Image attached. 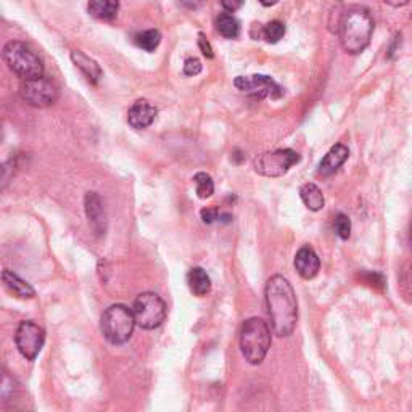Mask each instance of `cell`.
Returning <instances> with one entry per match:
<instances>
[{"mask_svg": "<svg viewBox=\"0 0 412 412\" xmlns=\"http://www.w3.org/2000/svg\"><path fill=\"white\" fill-rule=\"evenodd\" d=\"M266 304L274 334L277 336L292 335L298 320V303L295 290L285 277L274 276L267 280Z\"/></svg>", "mask_w": 412, "mask_h": 412, "instance_id": "obj_1", "label": "cell"}, {"mask_svg": "<svg viewBox=\"0 0 412 412\" xmlns=\"http://www.w3.org/2000/svg\"><path fill=\"white\" fill-rule=\"evenodd\" d=\"M336 33L345 52L357 55L366 50L374 33V20L369 10L364 7L348 8L336 23Z\"/></svg>", "mask_w": 412, "mask_h": 412, "instance_id": "obj_2", "label": "cell"}, {"mask_svg": "<svg viewBox=\"0 0 412 412\" xmlns=\"http://www.w3.org/2000/svg\"><path fill=\"white\" fill-rule=\"evenodd\" d=\"M271 341V329L263 319L250 318L245 320L240 332V350L250 364L258 366L264 361Z\"/></svg>", "mask_w": 412, "mask_h": 412, "instance_id": "obj_3", "label": "cell"}, {"mask_svg": "<svg viewBox=\"0 0 412 412\" xmlns=\"http://www.w3.org/2000/svg\"><path fill=\"white\" fill-rule=\"evenodd\" d=\"M136 315L132 309L125 304H111L106 311L101 314L100 330L101 335L110 341L111 345H125L131 340L136 329Z\"/></svg>", "mask_w": 412, "mask_h": 412, "instance_id": "obj_4", "label": "cell"}, {"mask_svg": "<svg viewBox=\"0 0 412 412\" xmlns=\"http://www.w3.org/2000/svg\"><path fill=\"white\" fill-rule=\"evenodd\" d=\"M2 58L5 65L20 78L33 79L44 76V65H42L41 58L23 42L12 41L5 44Z\"/></svg>", "mask_w": 412, "mask_h": 412, "instance_id": "obj_5", "label": "cell"}, {"mask_svg": "<svg viewBox=\"0 0 412 412\" xmlns=\"http://www.w3.org/2000/svg\"><path fill=\"white\" fill-rule=\"evenodd\" d=\"M132 311L138 327L143 330H155L164 322L168 309L162 297H158L157 293L145 292L136 298Z\"/></svg>", "mask_w": 412, "mask_h": 412, "instance_id": "obj_6", "label": "cell"}, {"mask_svg": "<svg viewBox=\"0 0 412 412\" xmlns=\"http://www.w3.org/2000/svg\"><path fill=\"white\" fill-rule=\"evenodd\" d=\"M299 162V155L295 150L280 148L274 152H264L255 159V171L264 178H280L287 174L292 166Z\"/></svg>", "mask_w": 412, "mask_h": 412, "instance_id": "obj_7", "label": "cell"}, {"mask_svg": "<svg viewBox=\"0 0 412 412\" xmlns=\"http://www.w3.org/2000/svg\"><path fill=\"white\" fill-rule=\"evenodd\" d=\"M20 95L26 104L36 108H45L50 106L58 100V87L55 83L45 76L33 78V79H23L20 85Z\"/></svg>", "mask_w": 412, "mask_h": 412, "instance_id": "obj_8", "label": "cell"}, {"mask_svg": "<svg viewBox=\"0 0 412 412\" xmlns=\"http://www.w3.org/2000/svg\"><path fill=\"white\" fill-rule=\"evenodd\" d=\"M15 343H17L21 356L28 361H34L44 348L45 332L33 320H23L20 322L17 334H15Z\"/></svg>", "mask_w": 412, "mask_h": 412, "instance_id": "obj_9", "label": "cell"}, {"mask_svg": "<svg viewBox=\"0 0 412 412\" xmlns=\"http://www.w3.org/2000/svg\"><path fill=\"white\" fill-rule=\"evenodd\" d=\"M234 85L240 92L251 95V97H280L282 89L274 79L264 74H251V76H237Z\"/></svg>", "mask_w": 412, "mask_h": 412, "instance_id": "obj_10", "label": "cell"}, {"mask_svg": "<svg viewBox=\"0 0 412 412\" xmlns=\"http://www.w3.org/2000/svg\"><path fill=\"white\" fill-rule=\"evenodd\" d=\"M157 108L150 104L148 100H137L136 104H132L129 108V113H127V122L134 129L142 131L147 129L148 126H152V122L157 118Z\"/></svg>", "mask_w": 412, "mask_h": 412, "instance_id": "obj_11", "label": "cell"}, {"mask_svg": "<svg viewBox=\"0 0 412 412\" xmlns=\"http://www.w3.org/2000/svg\"><path fill=\"white\" fill-rule=\"evenodd\" d=\"M85 215L89 218V222L97 234H105L106 231V213L104 208V201L99 194L89 192L85 195Z\"/></svg>", "mask_w": 412, "mask_h": 412, "instance_id": "obj_12", "label": "cell"}, {"mask_svg": "<svg viewBox=\"0 0 412 412\" xmlns=\"http://www.w3.org/2000/svg\"><path fill=\"white\" fill-rule=\"evenodd\" d=\"M295 269L303 279H314L320 269L319 256L311 247H301L295 256Z\"/></svg>", "mask_w": 412, "mask_h": 412, "instance_id": "obj_13", "label": "cell"}, {"mask_svg": "<svg viewBox=\"0 0 412 412\" xmlns=\"http://www.w3.org/2000/svg\"><path fill=\"white\" fill-rule=\"evenodd\" d=\"M348 157H350V150H348V147L343 145V143H336V145H334L329 150L322 162H320L319 174L322 176L334 174L335 171L346 162Z\"/></svg>", "mask_w": 412, "mask_h": 412, "instance_id": "obj_14", "label": "cell"}, {"mask_svg": "<svg viewBox=\"0 0 412 412\" xmlns=\"http://www.w3.org/2000/svg\"><path fill=\"white\" fill-rule=\"evenodd\" d=\"M2 280H3V285L7 287V290L10 293H13L17 298L21 299H31L36 297V292L34 288L29 285L28 282L21 279L15 272L5 269L3 274H2Z\"/></svg>", "mask_w": 412, "mask_h": 412, "instance_id": "obj_15", "label": "cell"}, {"mask_svg": "<svg viewBox=\"0 0 412 412\" xmlns=\"http://www.w3.org/2000/svg\"><path fill=\"white\" fill-rule=\"evenodd\" d=\"M71 60L76 68H79L83 71V74L87 78L89 83L97 84L101 79V68L94 58H90L89 55H85L81 50H74L71 53Z\"/></svg>", "mask_w": 412, "mask_h": 412, "instance_id": "obj_16", "label": "cell"}, {"mask_svg": "<svg viewBox=\"0 0 412 412\" xmlns=\"http://www.w3.org/2000/svg\"><path fill=\"white\" fill-rule=\"evenodd\" d=\"M87 12L90 17L110 21L120 12V0H89Z\"/></svg>", "mask_w": 412, "mask_h": 412, "instance_id": "obj_17", "label": "cell"}, {"mask_svg": "<svg viewBox=\"0 0 412 412\" xmlns=\"http://www.w3.org/2000/svg\"><path fill=\"white\" fill-rule=\"evenodd\" d=\"M187 285L195 297H205L211 290V279L201 267H192L187 274Z\"/></svg>", "mask_w": 412, "mask_h": 412, "instance_id": "obj_18", "label": "cell"}, {"mask_svg": "<svg viewBox=\"0 0 412 412\" xmlns=\"http://www.w3.org/2000/svg\"><path fill=\"white\" fill-rule=\"evenodd\" d=\"M299 197H301V200L304 205H306L308 210L311 211H320L325 205L322 190L315 184H311V182H308V184H304L301 189H299Z\"/></svg>", "mask_w": 412, "mask_h": 412, "instance_id": "obj_19", "label": "cell"}, {"mask_svg": "<svg viewBox=\"0 0 412 412\" xmlns=\"http://www.w3.org/2000/svg\"><path fill=\"white\" fill-rule=\"evenodd\" d=\"M216 28L219 31V34L226 37V39H235L240 34V24L235 17L229 13H222L219 15L216 20Z\"/></svg>", "mask_w": 412, "mask_h": 412, "instance_id": "obj_20", "label": "cell"}, {"mask_svg": "<svg viewBox=\"0 0 412 412\" xmlns=\"http://www.w3.org/2000/svg\"><path fill=\"white\" fill-rule=\"evenodd\" d=\"M137 45L145 52H155L162 42V33L158 29H148L136 37Z\"/></svg>", "mask_w": 412, "mask_h": 412, "instance_id": "obj_21", "label": "cell"}, {"mask_svg": "<svg viewBox=\"0 0 412 412\" xmlns=\"http://www.w3.org/2000/svg\"><path fill=\"white\" fill-rule=\"evenodd\" d=\"M194 182H195L197 195L203 198V200H206V198H210L213 194H215V182H213L210 174L197 173L194 176Z\"/></svg>", "mask_w": 412, "mask_h": 412, "instance_id": "obj_22", "label": "cell"}, {"mask_svg": "<svg viewBox=\"0 0 412 412\" xmlns=\"http://www.w3.org/2000/svg\"><path fill=\"white\" fill-rule=\"evenodd\" d=\"M285 36V26L280 21H271L263 28V37L269 44H276Z\"/></svg>", "mask_w": 412, "mask_h": 412, "instance_id": "obj_23", "label": "cell"}, {"mask_svg": "<svg viewBox=\"0 0 412 412\" xmlns=\"http://www.w3.org/2000/svg\"><path fill=\"white\" fill-rule=\"evenodd\" d=\"M334 229H335L336 235H339L341 240L350 239V235H351V221H350V218H348L346 215H343V213H339V215L335 216Z\"/></svg>", "mask_w": 412, "mask_h": 412, "instance_id": "obj_24", "label": "cell"}, {"mask_svg": "<svg viewBox=\"0 0 412 412\" xmlns=\"http://www.w3.org/2000/svg\"><path fill=\"white\" fill-rule=\"evenodd\" d=\"M201 62L198 58H187L184 63V74L185 76H197L201 73Z\"/></svg>", "mask_w": 412, "mask_h": 412, "instance_id": "obj_25", "label": "cell"}, {"mask_svg": "<svg viewBox=\"0 0 412 412\" xmlns=\"http://www.w3.org/2000/svg\"><path fill=\"white\" fill-rule=\"evenodd\" d=\"M201 221L205 222V224H213V222H216L219 218V211H218V208H203L201 210Z\"/></svg>", "mask_w": 412, "mask_h": 412, "instance_id": "obj_26", "label": "cell"}, {"mask_svg": "<svg viewBox=\"0 0 412 412\" xmlns=\"http://www.w3.org/2000/svg\"><path fill=\"white\" fill-rule=\"evenodd\" d=\"M198 45H200V50H201V53L206 58H213V57H215V53H213V49H211L210 42H208L205 39V36H203V34H200V39H198Z\"/></svg>", "mask_w": 412, "mask_h": 412, "instance_id": "obj_27", "label": "cell"}, {"mask_svg": "<svg viewBox=\"0 0 412 412\" xmlns=\"http://www.w3.org/2000/svg\"><path fill=\"white\" fill-rule=\"evenodd\" d=\"M221 5L224 10H227L229 13L237 12V10L243 5V0H221Z\"/></svg>", "mask_w": 412, "mask_h": 412, "instance_id": "obj_28", "label": "cell"}, {"mask_svg": "<svg viewBox=\"0 0 412 412\" xmlns=\"http://www.w3.org/2000/svg\"><path fill=\"white\" fill-rule=\"evenodd\" d=\"M385 3L392 5V7H403V5L409 3V0H385Z\"/></svg>", "mask_w": 412, "mask_h": 412, "instance_id": "obj_29", "label": "cell"}, {"mask_svg": "<svg viewBox=\"0 0 412 412\" xmlns=\"http://www.w3.org/2000/svg\"><path fill=\"white\" fill-rule=\"evenodd\" d=\"M277 2H279V0H260V3L263 5V7H274Z\"/></svg>", "mask_w": 412, "mask_h": 412, "instance_id": "obj_30", "label": "cell"}, {"mask_svg": "<svg viewBox=\"0 0 412 412\" xmlns=\"http://www.w3.org/2000/svg\"><path fill=\"white\" fill-rule=\"evenodd\" d=\"M411 243H412V227H411Z\"/></svg>", "mask_w": 412, "mask_h": 412, "instance_id": "obj_31", "label": "cell"}]
</instances>
